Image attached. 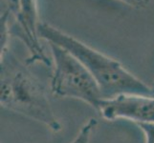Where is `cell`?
<instances>
[{
  "mask_svg": "<svg viewBox=\"0 0 154 143\" xmlns=\"http://www.w3.org/2000/svg\"><path fill=\"white\" fill-rule=\"evenodd\" d=\"M38 35L48 43L64 48L81 61L97 81L103 99L112 98L124 94L154 95L151 87L132 75L119 61L54 26L44 22L39 23Z\"/></svg>",
  "mask_w": 154,
  "mask_h": 143,
  "instance_id": "1",
  "label": "cell"
},
{
  "mask_svg": "<svg viewBox=\"0 0 154 143\" xmlns=\"http://www.w3.org/2000/svg\"><path fill=\"white\" fill-rule=\"evenodd\" d=\"M0 82L3 108L44 124L53 132L61 130L43 85L15 58L1 56Z\"/></svg>",
  "mask_w": 154,
  "mask_h": 143,
  "instance_id": "2",
  "label": "cell"
},
{
  "mask_svg": "<svg viewBox=\"0 0 154 143\" xmlns=\"http://www.w3.org/2000/svg\"><path fill=\"white\" fill-rule=\"evenodd\" d=\"M54 72L51 91L55 97L82 100L98 111L103 95L97 81L83 64L60 46L49 43Z\"/></svg>",
  "mask_w": 154,
  "mask_h": 143,
  "instance_id": "3",
  "label": "cell"
},
{
  "mask_svg": "<svg viewBox=\"0 0 154 143\" xmlns=\"http://www.w3.org/2000/svg\"><path fill=\"white\" fill-rule=\"evenodd\" d=\"M98 112L108 121L126 119L138 123H154V95L124 94L102 99Z\"/></svg>",
  "mask_w": 154,
  "mask_h": 143,
  "instance_id": "4",
  "label": "cell"
},
{
  "mask_svg": "<svg viewBox=\"0 0 154 143\" xmlns=\"http://www.w3.org/2000/svg\"><path fill=\"white\" fill-rule=\"evenodd\" d=\"M39 23L36 0H19L18 15L13 28L10 30V34L19 37L27 47L30 52L27 59L28 64L41 62L51 66V60L47 57L39 43Z\"/></svg>",
  "mask_w": 154,
  "mask_h": 143,
  "instance_id": "5",
  "label": "cell"
},
{
  "mask_svg": "<svg viewBox=\"0 0 154 143\" xmlns=\"http://www.w3.org/2000/svg\"><path fill=\"white\" fill-rule=\"evenodd\" d=\"M97 125H98V122L95 118L88 119L86 122L82 125V127L81 128V130H79V132L76 136L75 139L70 143H90L92 134L95 131V129H96Z\"/></svg>",
  "mask_w": 154,
  "mask_h": 143,
  "instance_id": "6",
  "label": "cell"
},
{
  "mask_svg": "<svg viewBox=\"0 0 154 143\" xmlns=\"http://www.w3.org/2000/svg\"><path fill=\"white\" fill-rule=\"evenodd\" d=\"M1 15L8 17L9 21L12 17L17 20L19 10V0H1Z\"/></svg>",
  "mask_w": 154,
  "mask_h": 143,
  "instance_id": "7",
  "label": "cell"
},
{
  "mask_svg": "<svg viewBox=\"0 0 154 143\" xmlns=\"http://www.w3.org/2000/svg\"><path fill=\"white\" fill-rule=\"evenodd\" d=\"M136 125L145 135V143H154V123H138Z\"/></svg>",
  "mask_w": 154,
  "mask_h": 143,
  "instance_id": "8",
  "label": "cell"
},
{
  "mask_svg": "<svg viewBox=\"0 0 154 143\" xmlns=\"http://www.w3.org/2000/svg\"><path fill=\"white\" fill-rule=\"evenodd\" d=\"M118 1L123 2L127 6L135 9H145L149 3V0H118Z\"/></svg>",
  "mask_w": 154,
  "mask_h": 143,
  "instance_id": "9",
  "label": "cell"
},
{
  "mask_svg": "<svg viewBox=\"0 0 154 143\" xmlns=\"http://www.w3.org/2000/svg\"><path fill=\"white\" fill-rule=\"evenodd\" d=\"M151 88H152V90L154 91V80H153V84H152V87H151Z\"/></svg>",
  "mask_w": 154,
  "mask_h": 143,
  "instance_id": "10",
  "label": "cell"
}]
</instances>
